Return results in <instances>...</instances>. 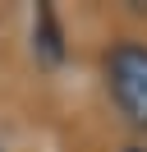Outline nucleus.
Segmentation results:
<instances>
[{
	"label": "nucleus",
	"instance_id": "f257e3e1",
	"mask_svg": "<svg viewBox=\"0 0 147 152\" xmlns=\"http://www.w3.org/2000/svg\"><path fill=\"white\" fill-rule=\"evenodd\" d=\"M101 74H106V92L115 111L133 129L147 134V42H133V37L115 42L101 60Z\"/></svg>",
	"mask_w": 147,
	"mask_h": 152
},
{
	"label": "nucleus",
	"instance_id": "f03ea898",
	"mask_svg": "<svg viewBox=\"0 0 147 152\" xmlns=\"http://www.w3.org/2000/svg\"><path fill=\"white\" fill-rule=\"evenodd\" d=\"M32 56H37V65H46V69L64 65V28H60L55 5H37L32 10Z\"/></svg>",
	"mask_w": 147,
	"mask_h": 152
},
{
	"label": "nucleus",
	"instance_id": "7ed1b4c3",
	"mask_svg": "<svg viewBox=\"0 0 147 152\" xmlns=\"http://www.w3.org/2000/svg\"><path fill=\"white\" fill-rule=\"evenodd\" d=\"M124 152H147V148H143V143H129V148H124Z\"/></svg>",
	"mask_w": 147,
	"mask_h": 152
}]
</instances>
